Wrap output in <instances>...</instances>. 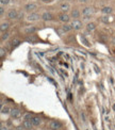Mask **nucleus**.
I'll return each instance as SVG.
<instances>
[{
	"mask_svg": "<svg viewBox=\"0 0 115 130\" xmlns=\"http://www.w3.org/2000/svg\"><path fill=\"white\" fill-rule=\"evenodd\" d=\"M25 19L28 23H35V21L42 19V15H40L37 12H31V13H27Z\"/></svg>",
	"mask_w": 115,
	"mask_h": 130,
	"instance_id": "obj_1",
	"label": "nucleus"
},
{
	"mask_svg": "<svg viewBox=\"0 0 115 130\" xmlns=\"http://www.w3.org/2000/svg\"><path fill=\"white\" fill-rule=\"evenodd\" d=\"M38 9V4L36 2H28L24 5V11L27 13L31 12H36V10Z\"/></svg>",
	"mask_w": 115,
	"mask_h": 130,
	"instance_id": "obj_2",
	"label": "nucleus"
},
{
	"mask_svg": "<svg viewBox=\"0 0 115 130\" xmlns=\"http://www.w3.org/2000/svg\"><path fill=\"white\" fill-rule=\"evenodd\" d=\"M70 26H72L73 30L75 31H79L82 29V27H83V20H81L80 18L79 19H72V21H70Z\"/></svg>",
	"mask_w": 115,
	"mask_h": 130,
	"instance_id": "obj_3",
	"label": "nucleus"
},
{
	"mask_svg": "<svg viewBox=\"0 0 115 130\" xmlns=\"http://www.w3.org/2000/svg\"><path fill=\"white\" fill-rule=\"evenodd\" d=\"M58 19L59 21H61L62 24H67L72 21V17H70V14L69 13H61L60 12L58 14Z\"/></svg>",
	"mask_w": 115,
	"mask_h": 130,
	"instance_id": "obj_4",
	"label": "nucleus"
},
{
	"mask_svg": "<svg viewBox=\"0 0 115 130\" xmlns=\"http://www.w3.org/2000/svg\"><path fill=\"white\" fill-rule=\"evenodd\" d=\"M59 10L61 13H69L72 11V5L68 1H63L60 3L59 5Z\"/></svg>",
	"mask_w": 115,
	"mask_h": 130,
	"instance_id": "obj_5",
	"label": "nucleus"
},
{
	"mask_svg": "<svg viewBox=\"0 0 115 130\" xmlns=\"http://www.w3.org/2000/svg\"><path fill=\"white\" fill-rule=\"evenodd\" d=\"M82 16H93L94 14V8L92 5H84L81 10Z\"/></svg>",
	"mask_w": 115,
	"mask_h": 130,
	"instance_id": "obj_6",
	"label": "nucleus"
},
{
	"mask_svg": "<svg viewBox=\"0 0 115 130\" xmlns=\"http://www.w3.org/2000/svg\"><path fill=\"white\" fill-rule=\"evenodd\" d=\"M37 31H38V28H37L35 25H29V26H27L26 28L24 29V32H25L26 34H28V35L34 34V33H36Z\"/></svg>",
	"mask_w": 115,
	"mask_h": 130,
	"instance_id": "obj_7",
	"label": "nucleus"
},
{
	"mask_svg": "<svg viewBox=\"0 0 115 130\" xmlns=\"http://www.w3.org/2000/svg\"><path fill=\"white\" fill-rule=\"evenodd\" d=\"M18 12L19 11H17L16 9H11L8 11V13H7V18L10 19V20H14L17 18V15H18Z\"/></svg>",
	"mask_w": 115,
	"mask_h": 130,
	"instance_id": "obj_8",
	"label": "nucleus"
},
{
	"mask_svg": "<svg viewBox=\"0 0 115 130\" xmlns=\"http://www.w3.org/2000/svg\"><path fill=\"white\" fill-rule=\"evenodd\" d=\"M69 14H70V17H72V19H79L82 16L81 11L79 9H77V8L72 9V11L69 12Z\"/></svg>",
	"mask_w": 115,
	"mask_h": 130,
	"instance_id": "obj_9",
	"label": "nucleus"
},
{
	"mask_svg": "<svg viewBox=\"0 0 115 130\" xmlns=\"http://www.w3.org/2000/svg\"><path fill=\"white\" fill-rule=\"evenodd\" d=\"M42 15V20L43 21H51V20H53V18H54V16H53V14L52 13H50V12H44V13H42L41 14Z\"/></svg>",
	"mask_w": 115,
	"mask_h": 130,
	"instance_id": "obj_10",
	"label": "nucleus"
},
{
	"mask_svg": "<svg viewBox=\"0 0 115 130\" xmlns=\"http://www.w3.org/2000/svg\"><path fill=\"white\" fill-rule=\"evenodd\" d=\"M10 115L12 118H14V120H16V118H20L21 117V111L18 109V108H13V109L11 110Z\"/></svg>",
	"mask_w": 115,
	"mask_h": 130,
	"instance_id": "obj_11",
	"label": "nucleus"
},
{
	"mask_svg": "<svg viewBox=\"0 0 115 130\" xmlns=\"http://www.w3.org/2000/svg\"><path fill=\"white\" fill-rule=\"evenodd\" d=\"M49 129L50 130H59L60 128L62 127V124L60 123L59 121H51L49 123Z\"/></svg>",
	"mask_w": 115,
	"mask_h": 130,
	"instance_id": "obj_12",
	"label": "nucleus"
},
{
	"mask_svg": "<svg viewBox=\"0 0 115 130\" xmlns=\"http://www.w3.org/2000/svg\"><path fill=\"white\" fill-rule=\"evenodd\" d=\"M85 29L87 32H94L96 29H97V24L94 23V21H90V23H86V26H85Z\"/></svg>",
	"mask_w": 115,
	"mask_h": 130,
	"instance_id": "obj_13",
	"label": "nucleus"
},
{
	"mask_svg": "<svg viewBox=\"0 0 115 130\" xmlns=\"http://www.w3.org/2000/svg\"><path fill=\"white\" fill-rule=\"evenodd\" d=\"M101 13L103 15H111L113 13V8L111 5H103L101 8Z\"/></svg>",
	"mask_w": 115,
	"mask_h": 130,
	"instance_id": "obj_14",
	"label": "nucleus"
},
{
	"mask_svg": "<svg viewBox=\"0 0 115 130\" xmlns=\"http://www.w3.org/2000/svg\"><path fill=\"white\" fill-rule=\"evenodd\" d=\"M9 29H10L9 21H1V24H0V31H1V33L2 32H7Z\"/></svg>",
	"mask_w": 115,
	"mask_h": 130,
	"instance_id": "obj_15",
	"label": "nucleus"
},
{
	"mask_svg": "<svg viewBox=\"0 0 115 130\" xmlns=\"http://www.w3.org/2000/svg\"><path fill=\"white\" fill-rule=\"evenodd\" d=\"M31 122L33 124V127H38L42 124V118L40 116H33L31 118Z\"/></svg>",
	"mask_w": 115,
	"mask_h": 130,
	"instance_id": "obj_16",
	"label": "nucleus"
},
{
	"mask_svg": "<svg viewBox=\"0 0 115 130\" xmlns=\"http://www.w3.org/2000/svg\"><path fill=\"white\" fill-rule=\"evenodd\" d=\"M21 125L25 127L26 130H31L32 127H33V124H32V122L29 121V120H24V122H23V124H21Z\"/></svg>",
	"mask_w": 115,
	"mask_h": 130,
	"instance_id": "obj_17",
	"label": "nucleus"
},
{
	"mask_svg": "<svg viewBox=\"0 0 115 130\" xmlns=\"http://www.w3.org/2000/svg\"><path fill=\"white\" fill-rule=\"evenodd\" d=\"M21 44V40L18 39V37H14V39L11 41V47L12 48H16L17 46H19Z\"/></svg>",
	"mask_w": 115,
	"mask_h": 130,
	"instance_id": "obj_18",
	"label": "nucleus"
},
{
	"mask_svg": "<svg viewBox=\"0 0 115 130\" xmlns=\"http://www.w3.org/2000/svg\"><path fill=\"white\" fill-rule=\"evenodd\" d=\"M61 28L63 29V31L65 32V33H68V32H70V31L73 30L72 26H70V24H69V23H67V24H63V25L61 26Z\"/></svg>",
	"mask_w": 115,
	"mask_h": 130,
	"instance_id": "obj_19",
	"label": "nucleus"
},
{
	"mask_svg": "<svg viewBox=\"0 0 115 130\" xmlns=\"http://www.w3.org/2000/svg\"><path fill=\"white\" fill-rule=\"evenodd\" d=\"M27 42H29V43H36L37 42V37L34 34H30L28 37H27Z\"/></svg>",
	"mask_w": 115,
	"mask_h": 130,
	"instance_id": "obj_20",
	"label": "nucleus"
},
{
	"mask_svg": "<svg viewBox=\"0 0 115 130\" xmlns=\"http://www.w3.org/2000/svg\"><path fill=\"white\" fill-rule=\"evenodd\" d=\"M11 108L8 107V106H5V107H1V113L2 114H10L11 113Z\"/></svg>",
	"mask_w": 115,
	"mask_h": 130,
	"instance_id": "obj_21",
	"label": "nucleus"
},
{
	"mask_svg": "<svg viewBox=\"0 0 115 130\" xmlns=\"http://www.w3.org/2000/svg\"><path fill=\"white\" fill-rule=\"evenodd\" d=\"M9 37H10V33H9L8 31L7 32H2V33H1V42L7 41Z\"/></svg>",
	"mask_w": 115,
	"mask_h": 130,
	"instance_id": "obj_22",
	"label": "nucleus"
},
{
	"mask_svg": "<svg viewBox=\"0 0 115 130\" xmlns=\"http://www.w3.org/2000/svg\"><path fill=\"white\" fill-rule=\"evenodd\" d=\"M100 19L103 24H109V15H102Z\"/></svg>",
	"mask_w": 115,
	"mask_h": 130,
	"instance_id": "obj_23",
	"label": "nucleus"
},
{
	"mask_svg": "<svg viewBox=\"0 0 115 130\" xmlns=\"http://www.w3.org/2000/svg\"><path fill=\"white\" fill-rule=\"evenodd\" d=\"M24 17H26V14H25V12H23V11H20V12H18V15H17L16 20H20V19H23Z\"/></svg>",
	"mask_w": 115,
	"mask_h": 130,
	"instance_id": "obj_24",
	"label": "nucleus"
},
{
	"mask_svg": "<svg viewBox=\"0 0 115 130\" xmlns=\"http://www.w3.org/2000/svg\"><path fill=\"white\" fill-rule=\"evenodd\" d=\"M5 53H7V50H5V48H4V47L1 46V47H0V57H1V59L4 58Z\"/></svg>",
	"mask_w": 115,
	"mask_h": 130,
	"instance_id": "obj_25",
	"label": "nucleus"
},
{
	"mask_svg": "<svg viewBox=\"0 0 115 130\" xmlns=\"http://www.w3.org/2000/svg\"><path fill=\"white\" fill-rule=\"evenodd\" d=\"M32 117H33V116H31L30 113H26V114L24 115V120H29V121H31Z\"/></svg>",
	"mask_w": 115,
	"mask_h": 130,
	"instance_id": "obj_26",
	"label": "nucleus"
},
{
	"mask_svg": "<svg viewBox=\"0 0 115 130\" xmlns=\"http://www.w3.org/2000/svg\"><path fill=\"white\" fill-rule=\"evenodd\" d=\"M4 11H5V8L3 5H1V7H0V16H1V17L4 16Z\"/></svg>",
	"mask_w": 115,
	"mask_h": 130,
	"instance_id": "obj_27",
	"label": "nucleus"
},
{
	"mask_svg": "<svg viewBox=\"0 0 115 130\" xmlns=\"http://www.w3.org/2000/svg\"><path fill=\"white\" fill-rule=\"evenodd\" d=\"M57 32L59 33V35H60V36H62L63 34H65V32L63 31V29H62V28H58V29H57Z\"/></svg>",
	"mask_w": 115,
	"mask_h": 130,
	"instance_id": "obj_28",
	"label": "nucleus"
},
{
	"mask_svg": "<svg viewBox=\"0 0 115 130\" xmlns=\"http://www.w3.org/2000/svg\"><path fill=\"white\" fill-rule=\"evenodd\" d=\"M91 18H92V16H83V17H82V20H85L87 23H90Z\"/></svg>",
	"mask_w": 115,
	"mask_h": 130,
	"instance_id": "obj_29",
	"label": "nucleus"
},
{
	"mask_svg": "<svg viewBox=\"0 0 115 130\" xmlns=\"http://www.w3.org/2000/svg\"><path fill=\"white\" fill-rule=\"evenodd\" d=\"M9 2H10V0H0V4L3 5V7L4 5H7Z\"/></svg>",
	"mask_w": 115,
	"mask_h": 130,
	"instance_id": "obj_30",
	"label": "nucleus"
},
{
	"mask_svg": "<svg viewBox=\"0 0 115 130\" xmlns=\"http://www.w3.org/2000/svg\"><path fill=\"white\" fill-rule=\"evenodd\" d=\"M79 3H81V4H86V3H89L90 2V0H77Z\"/></svg>",
	"mask_w": 115,
	"mask_h": 130,
	"instance_id": "obj_31",
	"label": "nucleus"
},
{
	"mask_svg": "<svg viewBox=\"0 0 115 130\" xmlns=\"http://www.w3.org/2000/svg\"><path fill=\"white\" fill-rule=\"evenodd\" d=\"M0 130H9V128L7 126H4V125H1V128H0Z\"/></svg>",
	"mask_w": 115,
	"mask_h": 130,
	"instance_id": "obj_32",
	"label": "nucleus"
},
{
	"mask_svg": "<svg viewBox=\"0 0 115 130\" xmlns=\"http://www.w3.org/2000/svg\"><path fill=\"white\" fill-rule=\"evenodd\" d=\"M16 130H26V129H25V127H24L23 125H21V126H19V127L16 128Z\"/></svg>",
	"mask_w": 115,
	"mask_h": 130,
	"instance_id": "obj_33",
	"label": "nucleus"
},
{
	"mask_svg": "<svg viewBox=\"0 0 115 130\" xmlns=\"http://www.w3.org/2000/svg\"><path fill=\"white\" fill-rule=\"evenodd\" d=\"M42 2H44V3H49V2H51L52 0H41Z\"/></svg>",
	"mask_w": 115,
	"mask_h": 130,
	"instance_id": "obj_34",
	"label": "nucleus"
},
{
	"mask_svg": "<svg viewBox=\"0 0 115 130\" xmlns=\"http://www.w3.org/2000/svg\"><path fill=\"white\" fill-rule=\"evenodd\" d=\"M111 43H112L113 45H115V36H113L112 39H111Z\"/></svg>",
	"mask_w": 115,
	"mask_h": 130,
	"instance_id": "obj_35",
	"label": "nucleus"
},
{
	"mask_svg": "<svg viewBox=\"0 0 115 130\" xmlns=\"http://www.w3.org/2000/svg\"><path fill=\"white\" fill-rule=\"evenodd\" d=\"M57 1H59V2H63V1H65V0H57Z\"/></svg>",
	"mask_w": 115,
	"mask_h": 130,
	"instance_id": "obj_36",
	"label": "nucleus"
},
{
	"mask_svg": "<svg viewBox=\"0 0 115 130\" xmlns=\"http://www.w3.org/2000/svg\"><path fill=\"white\" fill-rule=\"evenodd\" d=\"M65 1H68V2H70V1H74V0H65Z\"/></svg>",
	"mask_w": 115,
	"mask_h": 130,
	"instance_id": "obj_37",
	"label": "nucleus"
},
{
	"mask_svg": "<svg viewBox=\"0 0 115 130\" xmlns=\"http://www.w3.org/2000/svg\"><path fill=\"white\" fill-rule=\"evenodd\" d=\"M9 130H13V129H11V128H9Z\"/></svg>",
	"mask_w": 115,
	"mask_h": 130,
	"instance_id": "obj_38",
	"label": "nucleus"
},
{
	"mask_svg": "<svg viewBox=\"0 0 115 130\" xmlns=\"http://www.w3.org/2000/svg\"><path fill=\"white\" fill-rule=\"evenodd\" d=\"M31 130H32V129H31Z\"/></svg>",
	"mask_w": 115,
	"mask_h": 130,
	"instance_id": "obj_39",
	"label": "nucleus"
}]
</instances>
